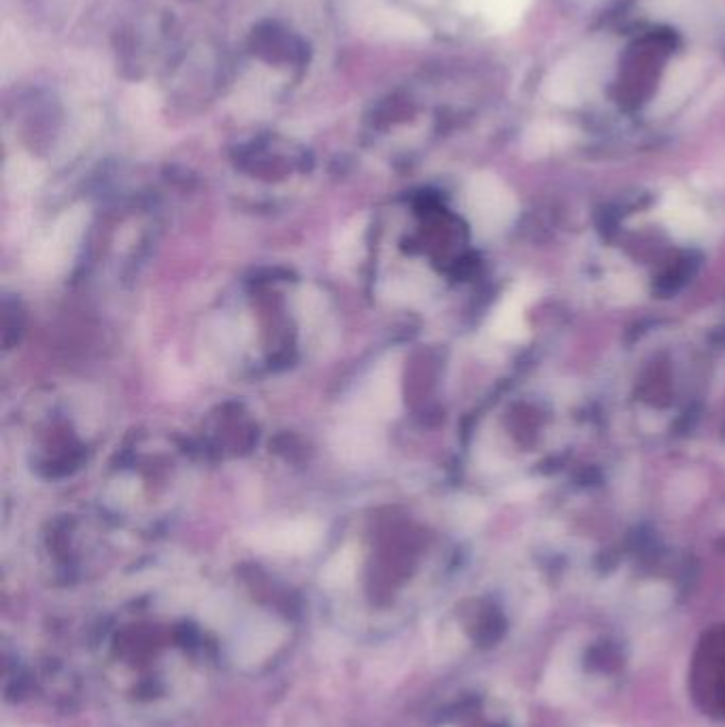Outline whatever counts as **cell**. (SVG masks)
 Wrapping results in <instances>:
<instances>
[{
    "label": "cell",
    "mask_w": 725,
    "mask_h": 727,
    "mask_svg": "<svg viewBox=\"0 0 725 727\" xmlns=\"http://www.w3.org/2000/svg\"><path fill=\"white\" fill-rule=\"evenodd\" d=\"M88 222L86 207H73L62 213L49 232L30 247L26 264L32 273L41 277L62 275L77 256Z\"/></svg>",
    "instance_id": "cell-1"
},
{
    "label": "cell",
    "mask_w": 725,
    "mask_h": 727,
    "mask_svg": "<svg viewBox=\"0 0 725 727\" xmlns=\"http://www.w3.org/2000/svg\"><path fill=\"white\" fill-rule=\"evenodd\" d=\"M668 52L670 39L664 35H651L630 47V52L623 58L617 83L623 98L640 100L653 92L657 75H660L662 62Z\"/></svg>",
    "instance_id": "cell-2"
},
{
    "label": "cell",
    "mask_w": 725,
    "mask_h": 727,
    "mask_svg": "<svg viewBox=\"0 0 725 727\" xmlns=\"http://www.w3.org/2000/svg\"><path fill=\"white\" fill-rule=\"evenodd\" d=\"M402 392H400V366L396 362H383L360 390L358 398L349 407L351 413H358L366 419H373L383 424L387 419H394L400 413Z\"/></svg>",
    "instance_id": "cell-3"
},
{
    "label": "cell",
    "mask_w": 725,
    "mask_h": 727,
    "mask_svg": "<svg viewBox=\"0 0 725 727\" xmlns=\"http://www.w3.org/2000/svg\"><path fill=\"white\" fill-rule=\"evenodd\" d=\"M322 526L315 519L281 521L249 534V543L264 553L302 555L313 551L322 540Z\"/></svg>",
    "instance_id": "cell-4"
},
{
    "label": "cell",
    "mask_w": 725,
    "mask_h": 727,
    "mask_svg": "<svg viewBox=\"0 0 725 727\" xmlns=\"http://www.w3.org/2000/svg\"><path fill=\"white\" fill-rule=\"evenodd\" d=\"M381 424L358 413H347L341 426L332 434V449L347 464H364L375 460L383 449Z\"/></svg>",
    "instance_id": "cell-5"
},
{
    "label": "cell",
    "mask_w": 725,
    "mask_h": 727,
    "mask_svg": "<svg viewBox=\"0 0 725 727\" xmlns=\"http://www.w3.org/2000/svg\"><path fill=\"white\" fill-rule=\"evenodd\" d=\"M470 222L479 232L492 234L511 222L513 207L500 192H494L490 185H477L470 194Z\"/></svg>",
    "instance_id": "cell-6"
},
{
    "label": "cell",
    "mask_w": 725,
    "mask_h": 727,
    "mask_svg": "<svg viewBox=\"0 0 725 727\" xmlns=\"http://www.w3.org/2000/svg\"><path fill=\"white\" fill-rule=\"evenodd\" d=\"M494 334L500 338H509V341H517V338L524 334V317H521V300L511 296L507 302L502 304L494 317Z\"/></svg>",
    "instance_id": "cell-7"
},
{
    "label": "cell",
    "mask_w": 725,
    "mask_h": 727,
    "mask_svg": "<svg viewBox=\"0 0 725 727\" xmlns=\"http://www.w3.org/2000/svg\"><path fill=\"white\" fill-rule=\"evenodd\" d=\"M356 564H358L356 549L345 547L343 551L336 553L330 560V564L326 566V570L322 574L324 583L330 587L347 585L353 579V574H356Z\"/></svg>",
    "instance_id": "cell-8"
},
{
    "label": "cell",
    "mask_w": 725,
    "mask_h": 727,
    "mask_svg": "<svg viewBox=\"0 0 725 727\" xmlns=\"http://www.w3.org/2000/svg\"><path fill=\"white\" fill-rule=\"evenodd\" d=\"M339 249V258L345 264H356L364 251V224L362 219H353V222L341 232V239L336 243Z\"/></svg>",
    "instance_id": "cell-9"
}]
</instances>
